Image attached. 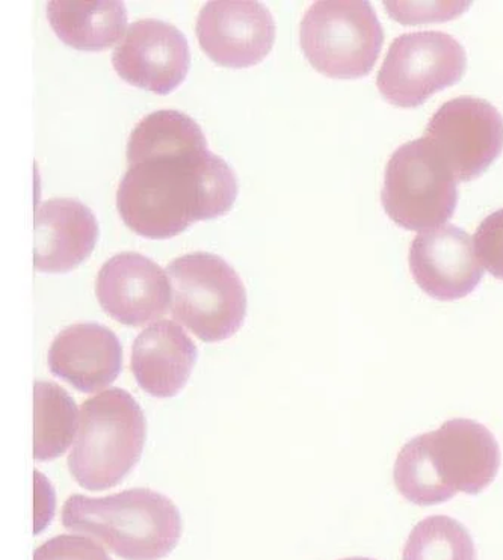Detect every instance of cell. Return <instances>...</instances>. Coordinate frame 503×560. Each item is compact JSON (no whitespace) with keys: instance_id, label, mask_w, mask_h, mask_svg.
Masks as SVG:
<instances>
[{"instance_id":"1","label":"cell","mask_w":503,"mask_h":560,"mask_svg":"<svg viewBox=\"0 0 503 560\" xmlns=\"http://www.w3.org/2000/svg\"><path fill=\"white\" fill-rule=\"evenodd\" d=\"M239 186L232 166L208 145L154 154L129 165L117 190V209L132 232L172 240L194 222L232 210Z\"/></svg>"},{"instance_id":"2","label":"cell","mask_w":503,"mask_h":560,"mask_svg":"<svg viewBox=\"0 0 503 560\" xmlns=\"http://www.w3.org/2000/svg\"><path fill=\"white\" fill-rule=\"evenodd\" d=\"M61 518L67 529L93 536L125 560L164 559L184 532L176 504L147 488L101 499L71 495Z\"/></svg>"},{"instance_id":"3","label":"cell","mask_w":503,"mask_h":560,"mask_svg":"<svg viewBox=\"0 0 503 560\" xmlns=\"http://www.w3.org/2000/svg\"><path fill=\"white\" fill-rule=\"evenodd\" d=\"M147 439L140 404L122 388H109L82 404L69 470L82 488L103 491L133 470Z\"/></svg>"},{"instance_id":"4","label":"cell","mask_w":503,"mask_h":560,"mask_svg":"<svg viewBox=\"0 0 503 560\" xmlns=\"http://www.w3.org/2000/svg\"><path fill=\"white\" fill-rule=\"evenodd\" d=\"M172 315L198 339L217 343L235 336L247 316V290L239 273L211 253L186 254L166 266Z\"/></svg>"},{"instance_id":"5","label":"cell","mask_w":503,"mask_h":560,"mask_svg":"<svg viewBox=\"0 0 503 560\" xmlns=\"http://www.w3.org/2000/svg\"><path fill=\"white\" fill-rule=\"evenodd\" d=\"M383 43L382 23L366 0H319L301 20V50L327 78L367 77Z\"/></svg>"},{"instance_id":"6","label":"cell","mask_w":503,"mask_h":560,"mask_svg":"<svg viewBox=\"0 0 503 560\" xmlns=\"http://www.w3.org/2000/svg\"><path fill=\"white\" fill-rule=\"evenodd\" d=\"M457 185L425 139H414L387 162L383 208L399 228L414 232L442 228L457 209Z\"/></svg>"},{"instance_id":"7","label":"cell","mask_w":503,"mask_h":560,"mask_svg":"<svg viewBox=\"0 0 503 560\" xmlns=\"http://www.w3.org/2000/svg\"><path fill=\"white\" fill-rule=\"evenodd\" d=\"M465 47L438 31L410 32L395 39L376 78L379 94L391 105L418 107L461 81Z\"/></svg>"},{"instance_id":"8","label":"cell","mask_w":503,"mask_h":560,"mask_svg":"<svg viewBox=\"0 0 503 560\" xmlns=\"http://www.w3.org/2000/svg\"><path fill=\"white\" fill-rule=\"evenodd\" d=\"M422 138L455 182H471L502 154L503 117L482 98H453L435 110Z\"/></svg>"},{"instance_id":"9","label":"cell","mask_w":503,"mask_h":560,"mask_svg":"<svg viewBox=\"0 0 503 560\" xmlns=\"http://www.w3.org/2000/svg\"><path fill=\"white\" fill-rule=\"evenodd\" d=\"M197 38L218 66L248 69L272 50L276 20L257 0H213L198 15Z\"/></svg>"},{"instance_id":"10","label":"cell","mask_w":503,"mask_h":560,"mask_svg":"<svg viewBox=\"0 0 503 560\" xmlns=\"http://www.w3.org/2000/svg\"><path fill=\"white\" fill-rule=\"evenodd\" d=\"M113 66L130 85L166 95L185 81L191 51L176 26L157 19L138 20L115 47Z\"/></svg>"},{"instance_id":"11","label":"cell","mask_w":503,"mask_h":560,"mask_svg":"<svg viewBox=\"0 0 503 560\" xmlns=\"http://www.w3.org/2000/svg\"><path fill=\"white\" fill-rule=\"evenodd\" d=\"M408 265L419 288L438 301H457L484 277L470 234L455 225L423 230L411 242Z\"/></svg>"},{"instance_id":"12","label":"cell","mask_w":503,"mask_h":560,"mask_svg":"<svg viewBox=\"0 0 503 560\" xmlns=\"http://www.w3.org/2000/svg\"><path fill=\"white\" fill-rule=\"evenodd\" d=\"M96 295L113 319L141 327L172 307V284L166 271L140 253L110 257L98 271Z\"/></svg>"},{"instance_id":"13","label":"cell","mask_w":503,"mask_h":560,"mask_svg":"<svg viewBox=\"0 0 503 560\" xmlns=\"http://www.w3.org/2000/svg\"><path fill=\"white\" fill-rule=\"evenodd\" d=\"M425 435L440 478L451 490L479 494L496 479L501 451L484 424L453 419Z\"/></svg>"},{"instance_id":"14","label":"cell","mask_w":503,"mask_h":560,"mask_svg":"<svg viewBox=\"0 0 503 560\" xmlns=\"http://www.w3.org/2000/svg\"><path fill=\"white\" fill-rule=\"evenodd\" d=\"M34 266L38 272L73 271L96 246V214L81 201L54 198L39 202L34 217Z\"/></svg>"},{"instance_id":"15","label":"cell","mask_w":503,"mask_h":560,"mask_svg":"<svg viewBox=\"0 0 503 560\" xmlns=\"http://www.w3.org/2000/svg\"><path fill=\"white\" fill-rule=\"evenodd\" d=\"M47 364L51 375L82 393L113 384L122 369V347L109 328L96 322L70 325L51 341Z\"/></svg>"},{"instance_id":"16","label":"cell","mask_w":503,"mask_h":560,"mask_svg":"<svg viewBox=\"0 0 503 560\" xmlns=\"http://www.w3.org/2000/svg\"><path fill=\"white\" fill-rule=\"evenodd\" d=\"M197 357L196 343L180 325L157 320L134 339L130 369L142 390L164 399L184 390Z\"/></svg>"},{"instance_id":"17","label":"cell","mask_w":503,"mask_h":560,"mask_svg":"<svg viewBox=\"0 0 503 560\" xmlns=\"http://www.w3.org/2000/svg\"><path fill=\"white\" fill-rule=\"evenodd\" d=\"M47 20L61 42L77 50L108 49L128 26V10L120 0H51Z\"/></svg>"},{"instance_id":"18","label":"cell","mask_w":503,"mask_h":560,"mask_svg":"<svg viewBox=\"0 0 503 560\" xmlns=\"http://www.w3.org/2000/svg\"><path fill=\"white\" fill-rule=\"evenodd\" d=\"M78 405L58 384L37 381L34 387V458L51 460L74 443Z\"/></svg>"},{"instance_id":"19","label":"cell","mask_w":503,"mask_h":560,"mask_svg":"<svg viewBox=\"0 0 503 560\" xmlns=\"http://www.w3.org/2000/svg\"><path fill=\"white\" fill-rule=\"evenodd\" d=\"M206 137L196 120L180 110L165 109L142 118L128 142L129 165L154 154L177 153L206 145Z\"/></svg>"},{"instance_id":"20","label":"cell","mask_w":503,"mask_h":560,"mask_svg":"<svg viewBox=\"0 0 503 560\" xmlns=\"http://www.w3.org/2000/svg\"><path fill=\"white\" fill-rule=\"evenodd\" d=\"M394 478L402 498L419 506L443 503L457 495L440 478L425 434L408 441L399 451Z\"/></svg>"},{"instance_id":"21","label":"cell","mask_w":503,"mask_h":560,"mask_svg":"<svg viewBox=\"0 0 503 560\" xmlns=\"http://www.w3.org/2000/svg\"><path fill=\"white\" fill-rule=\"evenodd\" d=\"M402 560H477L473 539L457 520L428 516L411 530Z\"/></svg>"},{"instance_id":"22","label":"cell","mask_w":503,"mask_h":560,"mask_svg":"<svg viewBox=\"0 0 503 560\" xmlns=\"http://www.w3.org/2000/svg\"><path fill=\"white\" fill-rule=\"evenodd\" d=\"M473 242L482 266L503 281V209L491 213L479 224Z\"/></svg>"},{"instance_id":"23","label":"cell","mask_w":503,"mask_h":560,"mask_svg":"<svg viewBox=\"0 0 503 560\" xmlns=\"http://www.w3.org/2000/svg\"><path fill=\"white\" fill-rule=\"evenodd\" d=\"M386 10L391 19L398 20L403 25L416 23L446 22L465 13L470 2H386Z\"/></svg>"},{"instance_id":"24","label":"cell","mask_w":503,"mask_h":560,"mask_svg":"<svg viewBox=\"0 0 503 560\" xmlns=\"http://www.w3.org/2000/svg\"><path fill=\"white\" fill-rule=\"evenodd\" d=\"M34 560H113L93 539L81 535H59L38 547Z\"/></svg>"},{"instance_id":"25","label":"cell","mask_w":503,"mask_h":560,"mask_svg":"<svg viewBox=\"0 0 503 560\" xmlns=\"http://www.w3.org/2000/svg\"><path fill=\"white\" fill-rule=\"evenodd\" d=\"M342 560H374V559H367V558H350V559H342Z\"/></svg>"}]
</instances>
